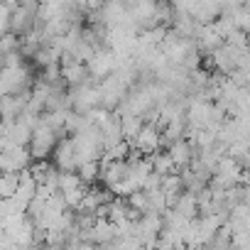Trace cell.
I'll use <instances>...</instances> for the list:
<instances>
[{
  "label": "cell",
  "instance_id": "obj_10",
  "mask_svg": "<svg viewBox=\"0 0 250 250\" xmlns=\"http://www.w3.org/2000/svg\"><path fill=\"white\" fill-rule=\"evenodd\" d=\"M167 150H169V155L174 157V162H177V167H179V169L189 167V165H191V160H194V155H196V145H194L191 140H187V138L174 140Z\"/></svg>",
  "mask_w": 250,
  "mask_h": 250
},
{
  "label": "cell",
  "instance_id": "obj_7",
  "mask_svg": "<svg viewBox=\"0 0 250 250\" xmlns=\"http://www.w3.org/2000/svg\"><path fill=\"white\" fill-rule=\"evenodd\" d=\"M130 174V162L128 160H101V182L105 187H115Z\"/></svg>",
  "mask_w": 250,
  "mask_h": 250
},
{
  "label": "cell",
  "instance_id": "obj_12",
  "mask_svg": "<svg viewBox=\"0 0 250 250\" xmlns=\"http://www.w3.org/2000/svg\"><path fill=\"white\" fill-rule=\"evenodd\" d=\"M150 160H152V167H155V172L157 174H172V172H179V167H177V162H174V157L169 155V150H157V152H152V155H147Z\"/></svg>",
  "mask_w": 250,
  "mask_h": 250
},
{
  "label": "cell",
  "instance_id": "obj_2",
  "mask_svg": "<svg viewBox=\"0 0 250 250\" xmlns=\"http://www.w3.org/2000/svg\"><path fill=\"white\" fill-rule=\"evenodd\" d=\"M59 138H62V135L52 128V125L42 120L37 128H35V133H32V143H30L32 157H35V160H52V152H54Z\"/></svg>",
  "mask_w": 250,
  "mask_h": 250
},
{
  "label": "cell",
  "instance_id": "obj_14",
  "mask_svg": "<svg viewBox=\"0 0 250 250\" xmlns=\"http://www.w3.org/2000/svg\"><path fill=\"white\" fill-rule=\"evenodd\" d=\"M20 179H22V172H3V177H0V196L3 199L15 196V191L20 187Z\"/></svg>",
  "mask_w": 250,
  "mask_h": 250
},
{
  "label": "cell",
  "instance_id": "obj_8",
  "mask_svg": "<svg viewBox=\"0 0 250 250\" xmlns=\"http://www.w3.org/2000/svg\"><path fill=\"white\" fill-rule=\"evenodd\" d=\"M83 238L86 240H91V243H96V245H110L115 238H118V226L105 216V218H98L96 223H93V228L88 230V233H83Z\"/></svg>",
  "mask_w": 250,
  "mask_h": 250
},
{
  "label": "cell",
  "instance_id": "obj_13",
  "mask_svg": "<svg viewBox=\"0 0 250 250\" xmlns=\"http://www.w3.org/2000/svg\"><path fill=\"white\" fill-rule=\"evenodd\" d=\"M120 120H123V135H125V140L133 143L138 138V133L143 130L145 118L138 115V113H128V115H120Z\"/></svg>",
  "mask_w": 250,
  "mask_h": 250
},
{
  "label": "cell",
  "instance_id": "obj_5",
  "mask_svg": "<svg viewBox=\"0 0 250 250\" xmlns=\"http://www.w3.org/2000/svg\"><path fill=\"white\" fill-rule=\"evenodd\" d=\"M62 79L66 81L69 88L81 86L83 81H88V64L74 59L71 54H64L62 57Z\"/></svg>",
  "mask_w": 250,
  "mask_h": 250
},
{
  "label": "cell",
  "instance_id": "obj_11",
  "mask_svg": "<svg viewBox=\"0 0 250 250\" xmlns=\"http://www.w3.org/2000/svg\"><path fill=\"white\" fill-rule=\"evenodd\" d=\"M177 208L179 213H184L187 218H196L201 216V208H199V191H191V189H184L177 199V204L172 206Z\"/></svg>",
  "mask_w": 250,
  "mask_h": 250
},
{
  "label": "cell",
  "instance_id": "obj_15",
  "mask_svg": "<svg viewBox=\"0 0 250 250\" xmlns=\"http://www.w3.org/2000/svg\"><path fill=\"white\" fill-rule=\"evenodd\" d=\"M79 174H81V179H83V184H88V187H93L98 179H101V160H91V162H83V165H79V169H76Z\"/></svg>",
  "mask_w": 250,
  "mask_h": 250
},
{
  "label": "cell",
  "instance_id": "obj_4",
  "mask_svg": "<svg viewBox=\"0 0 250 250\" xmlns=\"http://www.w3.org/2000/svg\"><path fill=\"white\" fill-rule=\"evenodd\" d=\"M133 147H138L145 155L157 152L160 147H165V143H162V128H160V125H155V123H145L143 130L138 133V138L133 140Z\"/></svg>",
  "mask_w": 250,
  "mask_h": 250
},
{
  "label": "cell",
  "instance_id": "obj_3",
  "mask_svg": "<svg viewBox=\"0 0 250 250\" xmlns=\"http://www.w3.org/2000/svg\"><path fill=\"white\" fill-rule=\"evenodd\" d=\"M32 152L27 150V145H10L5 150H0V169L3 172H22L32 165Z\"/></svg>",
  "mask_w": 250,
  "mask_h": 250
},
{
  "label": "cell",
  "instance_id": "obj_9",
  "mask_svg": "<svg viewBox=\"0 0 250 250\" xmlns=\"http://www.w3.org/2000/svg\"><path fill=\"white\" fill-rule=\"evenodd\" d=\"M223 42H226V40H223V35L213 27V22L204 25V27H201V32H199V37H196V47L201 49V54H204V57H206V54H211V52H216Z\"/></svg>",
  "mask_w": 250,
  "mask_h": 250
},
{
  "label": "cell",
  "instance_id": "obj_1",
  "mask_svg": "<svg viewBox=\"0 0 250 250\" xmlns=\"http://www.w3.org/2000/svg\"><path fill=\"white\" fill-rule=\"evenodd\" d=\"M35 86L32 71L20 64V66H3V74H0V93L10 96V93H22L30 91Z\"/></svg>",
  "mask_w": 250,
  "mask_h": 250
},
{
  "label": "cell",
  "instance_id": "obj_17",
  "mask_svg": "<svg viewBox=\"0 0 250 250\" xmlns=\"http://www.w3.org/2000/svg\"><path fill=\"white\" fill-rule=\"evenodd\" d=\"M245 8H248V10H250V0H245Z\"/></svg>",
  "mask_w": 250,
  "mask_h": 250
},
{
  "label": "cell",
  "instance_id": "obj_16",
  "mask_svg": "<svg viewBox=\"0 0 250 250\" xmlns=\"http://www.w3.org/2000/svg\"><path fill=\"white\" fill-rule=\"evenodd\" d=\"M243 66H248L250 69V47H248V52H245V64Z\"/></svg>",
  "mask_w": 250,
  "mask_h": 250
},
{
  "label": "cell",
  "instance_id": "obj_6",
  "mask_svg": "<svg viewBox=\"0 0 250 250\" xmlns=\"http://www.w3.org/2000/svg\"><path fill=\"white\" fill-rule=\"evenodd\" d=\"M52 162H54L59 169H79L74 138H69V135L59 138V143H57V147H54V152H52Z\"/></svg>",
  "mask_w": 250,
  "mask_h": 250
}]
</instances>
